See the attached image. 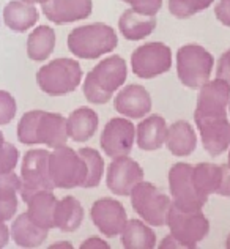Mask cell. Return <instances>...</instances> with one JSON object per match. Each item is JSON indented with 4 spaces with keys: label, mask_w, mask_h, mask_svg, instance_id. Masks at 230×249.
Wrapping results in <instances>:
<instances>
[{
    "label": "cell",
    "mask_w": 230,
    "mask_h": 249,
    "mask_svg": "<svg viewBox=\"0 0 230 249\" xmlns=\"http://www.w3.org/2000/svg\"><path fill=\"white\" fill-rule=\"evenodd\" d=\"M128 77V65L120 55H109L95 65L84 79L82 90L88 103L106 104L115 91L123 87Z\"/></svg>",
    "instance_id": "obj_1"
},
{
    "label": "cell",
    "mask_w": 230,
    "mask_h": 249,
    "mask_svg": "<svg viewBox=\"0 0 230 249\" xmlns=\"http://www.w3.org/2000/svg\"><path fill=\"white\" fill-rule=\"evenodd\" d=\"M118 44L115 30L107 24L95 22L81 25L70 32L68 49L73 55L84 60H95L112 52Z\"/></svg>",
    "instance_id": "obj_2"
},
{
    "label": "cell",
    "mask_w": 230,
    "mask_h": 249,
    "mask_svg": "<svg viewBox=\"0 0 230 249\" xmlns=\"http://www.w3.org/2000/svg\"><path fill=\"white\" fill-rule=\"evenodd\" d=\"M82 82V68L74 58H55L36 71V84L43 93L63 96L73 91Z\"/></svg>",
    "instance_id": "obj_3"
},
{
    "label": "cell",
    "mask_w": 230,
    "mask_h": 249,
    "mask_svg": "<svg viewBox=\"0 0 230 249\" xmlns=\"http://www.w3.org/2000/svg\"><path fill=\"white\" fill-rule=\"evenodd\" d=\"M131 205L137 216H141L152 227L167 226L169 212L172 208L170 196L161 193L153 183L142 180L133 188L129 194Z\"/></svg>",
    "instance_id": "obj_4"
},
{
    "label": "cell",
    "mask_w": 230,
    "mask_h": 249,
    "mask_svg": "<svg viewBox=\"0 0 230 249\" xmlns=\"http://www.w3.org/2000/svg\"><path fill=\"white\" fill-rule=\"evenodd\" d=\"M214 68V57L200 44H185L177 52V76L188 89H200Z\"/></svg>",
    "instance_id": "obj_5"
},
{
    "label": "cell",
    "mask_w": 230,
    "mask_h": 249,
    "mask_svg": "<svg viewBox=\"0 0 230 249\" xmlns=\"http://www.w3.org/2000/svg\"><path fill=\"white\" fill-rule=\"evenodd\" d=\"M49 175L54 188H82L87 177V166L81 153L71 147L63 145L52 148L49 153Z\"/></svg>",
    "instance_id": "obj_6"
},
{
    "label": "cell",
    "mask_w": 230,
    "mask_h": 249,
    "mask_svg": "<svg viewBox=\"0 0 230 249\" xmlns=\"http://www.w3.org/2000/svg\"><path fill=\"white\" fill-rule=\"evenodd\" d=\"M169 191L172 205L185 212H200L208 202V197L197 191L193 180V166L188 162H178L170 167Z\"/></svg>",
    "instance_id": "obj_7"
},
{
    "label": "cell",
    "mask_w": 230,
    "mask_h": 249,
    "mask_svg": "<svg viewBox=\"0 0 230 249\" xmlns=\"http://www.w3.org/2000/svg\"><path fill=\"white\" fill-rule=\"evenodd\" d=\"M170 233L180 241L183 249H193L210 232V221L200 212H185L172 205L167 218Z\"/></svg>",
    "instance_id": "obj_8"
},
{
    "label": "cell",
    "mask_w": 230,
    "mask_h": 249,
    "mask_svg": "<svg viewBox=\"0 0 230 249\" xmlns=\"http://www.w3.org/2000/svg\"><path fill=\"white\" fill-rule=\"evenodd\" d=\"M172 67V51L167 44L150 41L134 49L131 55V70L141 79H153L167 73Z\"/></svg>",
    "instance_id": "obj_9"
},
{
    "label": "cell",
    "mask_w": 230,
    "mask_h": 249,
    "mask_svg": "<svg viewBox=\"0 0 230 249\" xmlns=\"http://www.w3.org/2000/svg\"><path fill=\"white\" fill-rule=\"evenodd\" d=\"M49 150L34 148L24 155L21 164V180L22 185L19 193L21 199L25 200L30 194L43 189H55L49 175Z\"/></svg>",
    "instance_id": "obj_10"
},
{
    "label": "cell",
    "mask_w": 230,
    "mask_h": 249,
    "mask_svg": "<svg viewBox=\"0 0 230 249\" xmlns=\"http://www.w3.org/2000/svg\"><path fill=\"white\" fill-rule=\"evenodd\" d=\"M205 152L216 158L230 148L229 115H194Z\"/></svg>",
    "instance_id": "obj_11"
},
{
    "label": "cell",
    "mask_w": 230,
    "mask_h": 249,
    "mask_svg": "<svg viewBox=\"0 0 230 249\" xmlns=\"http://www.w3.org/2000/svg\"><path fill=\"white\" fill-rule=\"evenodd\" d=\"M136 142V126L128 117H114L103 128L100 145L109 158L129 155Z\"/></svg>",
    "instance_id": "obj_12"
},
{
    "label": "cell",
    "mask_w": 230,
    "mask_h": 249,
    "mask_svg": "<svg viewBox=\"0 0 230 249\" xmlns=\"http://www.w3.org/2000/svg\"><path fill=\"white\" fill-rule=\"evenodd\" d=\"M143 180V169L139 162L129 158V155H122L112 158L106 172V185L115 196L128 197L133 188Z\"/></svg>",
    "instance_id": "obj_13"
},
{
    "label": "cell",
    "mask_w": 230,
    "mask_h": 249,
    "mask_svg": "<svg viewBox=\"0 0 230 249\" xmlns=\"http://www.w3.org/2000/svg\"><path fill=\"white\" fill-rule=\"evenodd\" d=\"M90 219L106 238H114L122 233L128 222L126 210L112 197L98 199L90 208Z\"/></svg>",
    "instance_id": "obj_14"
},
{
    "label": "cell",
    "mask_w": 230,
    "mask_h": 249,
    "mask_svg": "<svg viewBox=\"0 0 230 249\" xmlns=\"http://www.w3.org/2000/svg\"><path fill=\"white\" fill-rule=\"evenodd\" d=\"M230 84L221 77L208 79L199 89L194 115H229Z\"/></svg>",
    "instance_id": "obj_15"
},
{
    "label": "cell",
    "mask_w": 230,
    "mask_h": 249,
    "mask_svg": "<svg viewBox=\"0 0 230 249\" xmlns=\"http://www.w3.org/2000/svg\"><path fill=\"white\" fill-rule=\"evenodd\" d=\"M114 107L118 114L128 119H143L152 110V96L142 85L129 84L118 90Z\"/></svg>",
    "instance_id": "obj_16"
},
{
    "label": "cell",
    "mask_w": 230,
    "mask_h": 249,
    "mask_svg": "<svg viewBox=\"0 0 230 249\" xmlns=\"http://www.w3.org/2000/svg\"><path fill=\"white\" fill-rule=\"evenodd\" d=\"M43 15L57 25L87 19L93 10L91 0H46L41 5Z\"/></svg>",
    "instance_id": "obj_17"
},
{
    "label": "cell",
    "mask_w": 230,
    "mask_h": 249,
    "mask_svg": "<svg viewBox=\"0 0 230 249\" xmlns=\"http://www.w3.org/2000/svg\"><path fill=\"white\" fill-rule=\"evenodd\" d=\"M166 119L158 114L147 115L136 126V143L143 152H155L166 145L167 141Z\"/></svg>",
    "instance_id": "obj_18"
},
{
    "label": "cell",
    "mask_w": 230,
    "mask_h": 249,
    "mask_svg": "<svg viewBox=\"0 0 230 249\" xmlns=\"http://www.w3.org/2000/svg\"><path fill=\"white\" fill-rule=\"evenodd\" d=\"M68 139L67 119L62 114L43 110L36 128V143H43L49 148H58L67 145Z\"/></svg>",
    "instance_id": "obj_19"
},
{
    "label": "cell",
    "mask_w": 230,
    "mask_h": 249,
    "mask_svg": "<svg viewBox=\"0 0 230 249\" xmlns=\"http://www.w3.org/2000/svg\"><path fill=\"white\" fill-rule=\"evenodd\" d=\"M57 197L54 193L49 189H43V191H36L30 194L24 202L27 204V214L35 224L41 226L44 229H55V205Z\"/></svg>",
    "instance_id": "obj_20"
},
{
    "label": "cell",
    "mask_w": 230,
    "mask_h": 249,
    "mask_svg": "<svg viewBox=\"0 0 230 249\" xmlns=\"http://www.w3.org/2000/svg\"><path fill=\"white\" fill-rule=\"evenodd\" d=\"M48 233H49L48 229L35 224L30 219L27 212L19 214L10 227L11 240L19 248H25V249L39 248L46 241V238H48Z\"/></svg>",
    "instance_id": "obj_21"
},
{
    "label": "cell",
    "mask_w": 230,
    "mask_h": 249,
    "mask_svg": "<svg viewBox=\"0 0 230 249\" xmlns=\"http://www.w3.org/2000/svg\"><path fill=\"white\" fill-rule=\"evenodd\" d=\"M100 119L98 114L88 106L74 109L67 117V133L68 137L74 142H87L95 136Z\"/></svg>",
    "instance_id": "obj_22"
},
{
    "label": "cell",
    "mask_w": 230,
    "mask_h": 249,
    "mask_svg": "<svg viewBox=\"0 0 230 249\" xmlns=\"http://www.w3.org/2000/svg\"><path fill=\"white\" fill-rule=\"evenodd\" d=\"M166 145L174 156H189L197 147V134L186 120L174 122L167 128Z\"/></svg>",
    "instance_id": "obj_23"
},
{
    "label": "cell",
    "mask_w": 230,
    "mask_h": 249,
    "mask_svg": "<svg viewBox=\"0 0 230 249\" xmlns=\"http://www.w3.org/2000/svg\"><path fill=\"white\" fill-rule=\"evenodd\" d=\"M118 29L129 41H139L150 36L156 29V16H147L129 8L118 19Z\"/></svg>",
    "instance_id": "obj_24"
},
{
    "label": "cell",
    "mask_w": 230,
    "mask_h": 249,
    "mask_svg": "<svg viewBox=\"0 0 230 249\" xmlns=\"http://www.w3.org/2000/svg\"><path fill=\"white\" fill-rule=\"evenodd\" d=\"M3 21L10 30L24 34L38 22V10L34 3L13 0L3 8Z\"/></svg>",
    "instance_id": "obj_25"
},
{
    "label": "cell",
    "mask_w": 230,
    "mask_h": 249,
    "mask_svg": "<svg viewBox=\"0 0 230 249\" xmlns=\"http://www.w3.org/2000/svg\"><path fill=\"white\" fill-rule=\"evenodd\" d=\"M122 245L126 249H153L156 248V233L143 219H128L120 233Z\"/></svg>",
    "instance_id": "obj_26"
},
{
    "label": "cell",
    "mask_w": 230,
    "mask_h": 249,
    "mask_svg": "<svg viewBox=\"0 0 230 249\" xmlns=\"http://www.w3.org/2000/svg\"><path fill=\"white\" fill-rule=\"evenodd\" d=\"M55 229L62 232H74L84 221V207L73 196H65L55 205Z\"/></svg>",
    "instance_id": "obj_27"
},
{
    "label": "cell",
    "mask_w": 230,
    "mask_h": 249,
    "mask_svg": "<svg viewBox=\"0 0 230 249\" xmlns=\"http://www.w3.org/2000/svg\"><path fill=\"white\" fill-rule=\"evenodd\" d=\"M22 180L13 172H0V221H10L18 212V193Z\"/></svg>",
    "instance_id": "obj_28"
},
{
    "label": "cell",
    "mask_w": 230,
    "mask_h": 249,
    "mask_svg": "<svg viewBox=\"0 0 230 249\" xmlns=\"http://www.w3.org/2000/svg\"><path fill=\"white\" fill-rule=\"evenodd\" d=\"M55 48V32L49 25H39L27 38V55L34 62H44Z\"/></svg>",
    "instance_id": "obj_29"
},
{
    "label": "cell",
    "mask_w": 230,
    "mask_h": 249,
    "mask_svg": "<svg viewBox=\"0 0 230 249\" xmlns=\"http://www.w3.org/2000/svg\"><path fill=\"white\" fill-rule=\"evenodd\" d=\"M221 166L212 164V162H199L193 166V180L197 188V191L203 194L205 197H210L212 194L218 193L221 185Z\"/></svg>",
    "instance_id": "obj_30"
},
{
    "label": "cell",
    "mask_w": 230,
    "mask_h": 249,
    "mask_svg": "<svg viewBox=\"0 0 230 249\" xmlns=\"http://www.w3.org/2000/svg\"><path fill=\"white\" fill-rule=\"evenodd\" d=\"M79 153L85 161V166H87V177H85L84 186L82 188H96L103 180V174H104V161L101 153L95 148L90 147H84L79 150Z\"/></svg>",
    "instance_id": "obj_31"
},
{
    "label": "cell",
    "mask_w": 230,
    "mask_h": 249,
    "mask_svg": "<svg viewBox=\"0 0 230 249\" xmlns=\"http://www.w3.org/2000/svg\"><path fill=\"white\" fill-rule=\"evenodd\" d=\"M43 110H29L18 123V141L25 145H36V128Z\"/></svg>",
    "instance_id": "obj_32"
},
{
    "label": "cell",
    "mask_w": 230,
    "mask_h": 249,
    "mask_svg": "<svg viewBox=\"0 0 230 249\" xmlns=\"http://www.w3.org/2000/svg\"><path fill=\"white\" fill-rule=\"evenodd\" d=\"M214 0H169V11L177 19H188L210 8Z\"/></svg>",
    "instance_id": "obj_33"
},
{
    "label": "cell",
    "mask_w": 230,
    "mask_h": 249,
    "mask_svg": "<svg viewBox=\"0 0 230 249\" xmlns=\"http://www.w3.org/2000/svg\"><path fill=\"white\" fill-rule=\"evenodd\" d=\"M19 161V150L6 142L3 133L0 134V172H13Z\"/></svg>",
    "instance_id": "obj_34"
},
{
    "label": "cell",
    "mask_w": 230,
    "mask_h": 249,
    "mask_svg": "<svg viewBox=\"0 0 230 249\" xmlns=\"http://www.w3.org/2000/svg\"><path fill=\"white\" fill-rule=\"evenodd\" d=\"M18 112V104L10 91L0 90V126L13 122Z\"/></svg>",
    "instance_id": "obj_35"
},
{
    "label": "cell",
    "mask_w": 230,
    "mask_h": 249,
    "mask_svg": "<svg viewBox=\"0 0 230 249\" xmlns=\"http://www.w3.org/2000/svg\"><path fill=\"white\" fill-rule=\"evenodd\" d=\"M123 2L129 3L134 11L147 16H156L162 6V0H123Z\"/></svg>",
    "instance_id": "obj_36"
},
{
    "label": "cell",
    "mask_w": 230,
    "mask_h": 249,
    "mask_svg": "<svg viewBox=\"0 0 230 249\" xmlns=\"http://www.w3.org/2000/svg\"><path fill=\"white\" fill-rule=\"evenodd\" d=\"M216 77H221L230 84V49L219 57L218 65H216Z\"/></svg>",
    "instance_id": "obj_37"
},
{
    "label": "cell",
    "mask_w": 230,
    "mask_h": 249,
    "mask_svg": "<svg viewBox=\"0 0 230 249\" xmlns=\"http://www.w3.org/2000/svg\"><path fill=\"white\" fill-rule=\"evenodd\" d=\"M214 15L222 25L230 27V0H219L216 3Z\"/></svg>",
    "instance_id": "obj_38"
},
{
    "label": "cell",
    "mask_w": 230,
    "mask_h": 249,
    "mask_svg": "<svg viewBox=\"0 0 230 249\" xmlns=\"http://www.w3.org/2000/svg\"><path fill=\"white\" fill-rule=\"evenodd\" d=\"M222 175H221V185L218 188V196L222 197H230V166L229 164H222Z\"/></svg>",
    "instance_id": "obj_39"
},
{
    "label": "cell",
    "mask_w": 230,
    "mask_h": 249,
    "mask_svg": "<svg viewBox=\"0 0 230 249\" xmlns=\"http://www.w3.org/2000/svg\"><path fill=\"white\" fill-rule=\"evenodd\" d=\"M109 243L100 237H90L82 241L81 249H109Z\"/></svg>",
    "instance_id": "obj_40"
},
{
    "label": "cell",
    "mask_w": 230,
    "mask_h": 249,
    "mask_svg": "<svg viewBox=\"0 0 230 249\" xmlns=\"http://www.w3.org/2000/svg\"><path fill=\"white\" fill-rule=\"evenodd\" d=\"M158 246H159L161 249H183L181 245H180V241L177 240L172 233L166 235V237L162 238V241Z\"/></svg>",
    "instance_id": "obj_41"
},
{
    "label": "cell",
    "mask_w": 230,
    "mask_h": 249,
    "mask_svg": "<svg viewBox=\"0 0 230 249\" xmlns=\"http://www.w3.org/2000/svg\"><path fill=\"white\" fill-rule=\"evenodd\" d=\"M11 238L10 235V227L5 224V221H0V249L8 245V241Z\"/></svg>",
    "instance_id": "obj_42"
},
{
    "label": "cell",
    "mask_w": 230,
    "mask_h": 249,
    "mask_svg": "<svg viewBox=\"0 0 230 249\" xmlns=\"http://www.w3.org/2000/svg\"><path fill=\"white\" fill-rule=\"evenodd\" d=\"M51 249H57V248H68V249H73V245L68 243V241H60V243H54L49 246Z\"/></svg>",
    "instance_id": "obj_43"
},
{
    "label": "cell",
    "mask_w": 230,
    "mask_h": 249,
    "mask_svg": "<svg viewBox=\"0 0 230 249\" xmlns=\"http://www.w3.org/2000/svg\"><path fill=\"white\" fill-rule=\"evenodd\" d=\"M22 2H27V3H34V5H35V3H41V5H43V3L46 2V0H22Z\"/></svg>",
    "instance_id": "obj_44"
},
{
    "label": "cell",
    "mask_w": 230,
    "mask_h": 249,
    "mask_svg": "<svg viewBox=\"0 0 230 249\" xmlns=\"http://www.w3.org/2000/svg\"><path fill=\"white\" fill-rule=\"evenodd\" d=\"M226 248L230 249V233H229V237H227V240H226Z\"/></svg>",
    "instance_id": "obj_45"
},
{
    "label": "cell",
    "mask_w": 230,
    "mask_h": 249,
    "mask_svg": "<svg viewBox=\"0 0 230 249\" xmlns=\"http://www.w3.org/2000/svg\"><path fill=\"white\" fill-rule=\"evenodd\" d=\"M227 164L230 166V148H229V158H227Z\"/></svg>",
    "instance_id": "obj_46"
},
{
    "label": "cell",
    "mask_w": 230,
    "mask_h": 249,
    "mask_svg": "<svg viewBox=\"0 0 230 249\" xmlns=\"http://www.w3.org/2000/svg\"><path fill=\"white\" fill-rule=\"evenodd\" d=\"M229 115H230V104H229Z\"/></svg>",
    "instance_id": "obj_47"
},
{
    "label": "cell",
    "mask_w": 230,
    "mask_h": 249,
    "mask_svg": "<svg viewBox=\"0 0 230 249\" xmlns=\"http://www.w3.org/2000/svg\"><path fill=\"white\" fill-rule=\"evenodd\" d=\"M0 134H2V131H0Z\"/></svg>",
    "instance_id": "obj_48"
},
{
    "label": "cell",
    "mask_w": 230,
    "mask_h": 249,
    "mask_svg": "<svg viewBox=\"0 0 230 249\" xmlns=\"http://www.w3.org/2000/svg\"><path fill=\"white\" fill-rule=\"evenodd\" d=\"M122 2H123V0H122Z\"/></svg>",
    "instance_id": "obj_49"
}]
</instances>
